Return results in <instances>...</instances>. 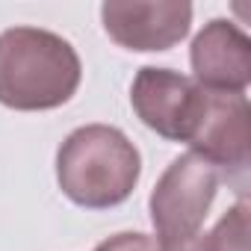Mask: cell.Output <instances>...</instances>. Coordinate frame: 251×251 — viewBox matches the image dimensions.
Instances as JSON below:
<instances>
[{"label": "cell", "mask_w": 251, "mask_h": 251, "mask_svg": "<svg viewBox=\"0 0 251 251\" xmlns=\"http://www.w3.org/2000/svg\"><path fill=\"white\" fill-rule=\"evenodd\" d=\"M251 207L245 195L213 225L210 233H198V251H248Z\"/></svg>", "instance_id": "obj_8"}, {"label": "cell", "mask_w": 251, "mask_h": 251, "mask_svg": "<svg viewBox=\"0 0 251 251\" xmlns=\"http://www.w3.org/2000/svg\"><path fill=\"white\" fill-rule=\"evenodd\" d=\"M83 80V62L68 39L42 27L0 33V103L45 112L68 103Z\"/></svg>", "instance_id": "obj_1"}, {"label": "cell", "mask_w": 251, "mask_h": 251, "mask_svg": "<svg viewBox=\"0 0 251 251\" xmlns=\"http://www.w3.org/2000/svg\"><path fill=\"white\" fill-rule=\"evenodd\" d=\"M142 175L139 148L112 124H83L56 151V183L62 195L86 210L124 204Z\"/></svg>", "instance_id": "obj_2"}, {"label": "cell", "mask_w": 251, "mask_h": 251, "mask_svg": "<svg viewBox=\"0 0 251 251\" xmlns=\"http://www.w3.org/2000/svg\"><path fill=\"white\" fill-rule=\"evenodd\" d=\"M189 151L207 160L219 177H242L251 163V109L245 95L204 89L201 115L189 136Z\"/></svg>", "instance_id": "obj_5"}, {"label": "cell", "mask_w": 251, "mask_h": 251, "mask_svg": "<svg viewBox=\"0 0 251 251\" xmlns=\"http://www.w3.org/2000/svg\"><path fill=\"white\" fill-rule=\"evenodd\" d=\"M106 36L136 53H160L180 45L192 27V3L186 0H106L100 6Z\"/></svg>", "instance_id": "obj_6"}, {"label": "cell", "mask_w": 251, "mask_h": 251, "mask_svg": "<svg viewBox=\"0 0 251 251\" xmlns=\"http://www.w3.org/2000/svg\"><path fill=\"white\" fill-rule=\"evenodd\" d=\"M192 80L219 95H245L251 83V39L227 18H213L189 48Z\"/></svg>", "instance_id": "obj_7"}, {"label": "cell", "mask_w": 251, "mask_h": 251, "mask_svg": "<svg viewBox=\"0 0 251 251\" xmlns=\"http://www.w3.org/2000/svg\"><path fill=\"white\" fill-rule=\"evenodd\" d=\"M204 89L172 68L145 65L136 71L130 86V106L148 130L169 142H189L201 115Z\"/></svg>", "instance_id": "obj_4"}, {"label": "cell", "mask_w": 251, "mask_h": 251, "mask_svg": "<svg viewBox=\"0 0 251 251\" xmlns=\"http://www.w3.org/2000/svg\"><path fill=\"white\" fill-rule=\"evenodd\" d=\"M95 251H166V248L157 242V236L124 230V233H115V236H106L103 242H98Z\"/></svg>", "instance_id": "obj_9"}, {"label": "cell", "mask_w": 251, "mask_h": 251, "mask_svg": "<svg viewBox=\"0 0 251 251\" xmlns=\"http://www.w3.org/2000/svg\"><path fill=\"white\" fill-rule=\"evenodd\" d=\"M219 183V172L192 151L175 157L166 166L148 198V213L163 248H177L201 233Z\"/></svg>", "instance_id": "obj_3"}]
</instances>
